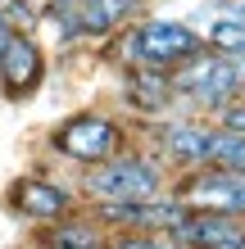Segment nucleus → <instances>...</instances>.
Returning a JSON list of instances; mask_svg holds the SVG:
<instances>
[{"label": "nucleus", "instance_id": "nucleus-1", "mask_svg": "<svg viewBox=\"0 0 245 249\" xmlns=\"http://www.w3.org/2000/svg\"><path fill=\"white\" fill-rule=\"evenodd\" d=\"M164 172L154 159H141V154H113L105 163H95V172L86 177V195L100 199V204H113V199H150L159 190Z\"/></svg>", "mask_w": 245, "mask_h": 249}, {"label": "nucleus", "instance_id": "nucleus-2", "mask_svg": "<svg viewBox=\"0 0 245 249\" xmlns=\"http://www.w3.org/2000/svg\"><path fill=\"white\" fill-rule=\"evenodd\" d=\"M168 86H172L182 100H191V105L223 109L245 82H241V72H236L232 59H218V54H200V50H195V54H191V64L168 77Z\"/></svg>", "mask_w": 245, "mask_h": 249}, {"label": "nucleus", "instance_id": "nucleus-3", "mask_svg": "<svg viewBox=\"0 0 245 249\" xmlns=\"http://www.w3.org/2000/svg\"><path fill=\"white\" fill-rule=\"evenodd\" d=\"M123 50L136 68H164V64L191 59L200 50V32H191L186 23H172V18H154V23H141Z\"/></svg>", "mask_w": 245, "mask_h": 249}, {"label": "nucleus", "instance_id": "nucleus-4", "mask_svg": "<svg viewBox=\"0 0 245 249\" xmlns=\"http://www.w3.org/2000/svg\"><path fill=\"white\" fill-rule=\"evenodd\" d=\"M50 145L64 159H77V163H105V159L118 154L123 131L113 127L105 113H77V118H68V123L55 127Z\"/></svg>", "mask_w": 245, "mask_h": 249}, {"label": "nucleus", "instance_id": "nucleus-5", "mask_svg": "<svg viewBox=\"0 0 245 249\" xmlns=\"http://www.w3.org/2000/svg\"><path fill=\"white\" fill-rule=\"evenodd\" d=\"M41 77H46V54L32 41V32H9L5 46H0V86L5 95H32Z\"/></svg>", "mask_w": 245, "mask_h": 249}, {"label": "nucleus", "instance_id": "nucleus-6", "mask_svg": "<svg viewBox=\"0 0 245 249\" xmlns=\"http://www.w3.org/2000/svg\"><path fill=\"white\" fill-rule=\"evenodd\" d=\"M105 222L113 227H132V231H177L186 222V204L182 199H113L105 204Z\"/></svg>", "mask_w": 245, "mask_h": 249}, {"label": "nucleus", "instance_id": "nucleus-7", "mask_svg": "<svg viewBox=\"0 0 245 249\" xmlns=\"http://www.w3.org/2000/svg\"><path fill=\"white\" fill-rule=\"evenodd\" d=\"M177 240L209 245V249H236V245H245V222H241V213L200 209V217L186 213V222L177 227Z\"/></svg>", "mask_w": 245, "mask_h": 249}, {"label": "nucleus", "instance_id": "nucleus-8", "mask_svg": "<svg viewBox=\"0 0 245 249\" xmlns=\"http://www.w3.org/2000/svg\"><path fill=\"white\" fill-rule=\"evenodd\" d=\"M9 199H14V209H19L23 217H37V222H59V217H68V190L46 181V177L14 181Z\"/></svg>", "mask_w": 245, "mask_h": 249}, {"label": "nucleus", "instance_id": "nucleus-9", "mask_svg": "<svg viewBox=\"0 0 245 249\" xmlns=\"http://www.w3.org/2000/svg\"><path fill=\"white\" fill-rule=\"evenodd\" d=\"M50 14L64 27V36H105V32H113V23L100 9V0H50Z\"/></svg>", "mask_w": 245, "mask_h": 249}, {"label": "nucleus", "instance_id": "nucleus-10", "mask_svg": "<svg viewBox=\"0 0 245 249\" xmlns=\"http://www.w3.org/2000/svg\"><path fill=\"white\" fill-rule=\"evenodd\" d=\"M213 141H218V127H195V123H177L164 131V150L182 163H209L213 159Z\"/></svg>", "mask_w": 245, "mask_h": 249}, {"label": "nucleus", "instance_id": "nucleus-11", "mask_svg": "<svg viewBox=\"0 0 245 249\" xmlns=\"http://www.w3.org/2000/svg\"><path fill=\"white\" fill-rule=\"evenodd\" d=\"M168 95H172V86H168V77L159 68H136L132 72V100L141 109H164Z\"/></svg>", "mask_w": 245, "mask_h": 249}, {"label": "nucleus", "instance_id": "nucleus-12", "mask_svg": "<svg viewBox=\"0 0 245 249\" xmlns=\"http://www.w3.org/2000/svg\"><path fill=\"white\" fill-rule=\"evenodd\" d=\"M46 249H100V231L91 222H64L46 236Z\"/></svg>", "mask_w": 245, "mask_h": 249}, {"label": "nucleus", "instance_id": "nucleus-13", "mask_svg": "<svg viewBox=\"0 0 245 249\" xmlns=\"http://www.w3.org/2000/svg\"><path fill=\"white\" fill-rule=\"evenodd\" d=\"M209 41H213V46H218V50H245V18H223L218 27H213V32H209Z\"/></svg>", "mask_w": 245, "mask_h": 249}, {"label": "nucleus", "instance_id": "nucleus-14", "mask_svg": "<svg viewBox=\"0 0 245 249\" xmlns=\"http://www.w3.org/2000/svg\"><path fill=\"white\" fill-rule=\"evenodd\" d=\"M113 249H186V240H150V236H123Z\"/></svg>", "mask_w": 245, "mask_h": 249}, {"label": "nucleus", "instance_id": "nucleus-15", "mask_svg": "<svg viewBox=\"0 0 245 249\" xmlns=\"http://www.w3.org/2000/svg\"><path fill=\"white\" fill-rule=\"evenodd\" d=\"M136 5H141V0H100V9L109 14V23H113V27H118L123 18H132V9H136Z\"/></svg>", "mask_w": 245, "mask_h": 249}, {"label": "nucleus", "instance_id": "nucleus-16", "mask_svg": "<svg viewBox=\"0 0 245 249\" xmlns=\"http://www.w3.org/2000/svg\"><path fill=\"white\" fill-rule=\"evenodd\" d=\"M223 127L245 136V105H223Z\"/></svg>", "mask_w": 245, "mask_h": 249}, {"label": "nucleus", "instance_id": "nucleus-17", "mask_svg": "<svg viewBox=\"0 0 245 249\" xmlns=\"http://www.w3.org/2000/svg\"><path fill=\"white\" fill-rule=\"evenodd\" d=\"M5 36H9V27H5V18H0V46H5Z\"/></svg>", "mask_w": 245, "mask_h": 249}, {"label": "nucleus", "instance_id": "nucleus-18", "mask_svg": "<svg viewBox=\"0 0 245 249\" xmlns=\"http://www.w3.org/2000/svg\"><path fill=\"white\" fill-rule=\"evenodd\" d=\"M236 249H245V245H236Z\"/></svg>", "mask_w": 245, "mask_h": 249}]
</instances>
